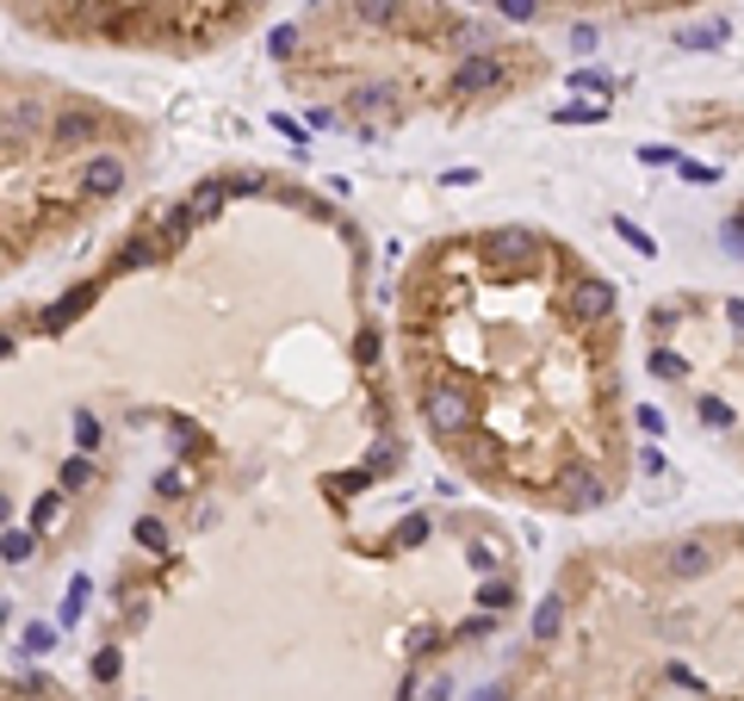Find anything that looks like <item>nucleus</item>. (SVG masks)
Wrapping results in <instances>:
<instances>
[{
    "instance_id": "nucleus-1",
    "label": "nucleus",
    "mask_w": 744,
    "mask_h": 701,
    "mask_svg": "<svg viewBox=\"0 0 744 701\" xmlns=\"http://www.w3.org/2000/svg\"><path fill=\"white\" fill-rule=\"evenodd\" d=\"M621 304L534 230L435 243L403 285V366L428 435L496 491L602 510L627 478Z\"/></svg>"
},
{
    "instance_id": "nucleus-2",
    "label": "nucleus",
    "mask_w": 744,
    "mask_h": 701,
    "mask_svg": "<svg viewBox=\"0 0 744 701\" xmlns=\"http://www.w3.org/2000/svg\"><path fill=\"white\" fill-rule=\"evenodd\" d=\"M0 7L50 44L143 57H205L268 13V0H0Z\"/></svg>"
},
{
    "instance_id": "nucleus-3",
    "label": "nucleus",
    "mask_w": 744,
    "mask_h": 701,
    "mask_svg": "<svg viewBox=\"0 0 744 701\" xmlns=\"http://www.w3.org/2000/svg\"><path fill=\"white\" fill-rule=\"evenodd\" d=\"M664 7H695V0H534V20L546 13H664Z\"/></svg>"
}]
</instances>
